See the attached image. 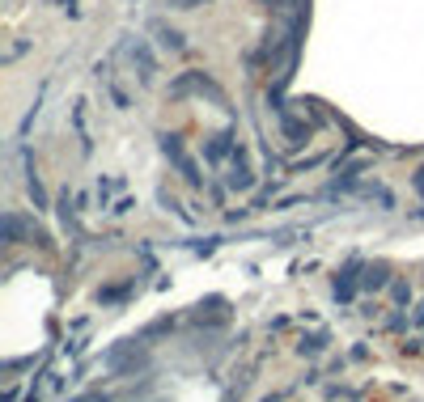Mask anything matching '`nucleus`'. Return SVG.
Listing matches in <instances>:
<instances>
[{"label":"nucleus","instance_id":"nucleus-7","mask_svg":"<svg viewBox=\"0 0 424 402\" xmlns=\"http://www.w3.org/2000/svg\"><path fill=\"white\" fill-rule=\"evenodd\" d=\"M30 195H34V208H47V195H43V187H38L34 174H30Z\"/></svg>","mask_w":424,"mask_h":402},{"label":"nucleus","instance_id":"nucleus-1","mask_svg":"<svg viewBox=\"0 0 424 402\" xmlns=\"http://www.w3.org/2000/svg\"><path fill=\"white\" fill-rule=\"evenodd\" d=\"M357 271H361V263H348V267L335 275V296H339V300H353V292H357Z\"/></svg>","mask_w":424,"mask_h":402},{"label":"nucleus","instance_id":"nucleus-5","mask_svg":"<svg viewBox=\"0 0 424 402\" xmlns=\"http://www.w3.org/2000/svg\"><path fill=\"white\" fill-rule=\"evenodd\" d=\"M322 347H327V339H322V335H310V339L297 343V351H302V356H318Z\"/></svg>","mask_w":424,"mask_h":402},{"label":"nucleus","instance_id":"nucleus-4","mask_svg":"<svg viewBox=\"0 0 424 402\" xmlns=\"http://www.w3.org/2000/svg\"><path fill=\"white\" fill-rule=\"evenodd\" d=\"M225 153H230V136H216V140L204 144V157L208 161H225Z\"/></svg>","mask_w":424,"mask_h":402},{"label":"nucleus","instance_id":"nucleus-6","mask_svg":"<svg viewBox=\"0 0 424 402\" xmlns=\"http://www.w3.org/2000/svg\"><path fill=\"white\" fill-rule=\"evenodd\" d=\"M390 296L399 300V305H408V300H412V288H408L403 280H399V284H390Z\"/></svg>","mask_w":424,"mask_h":402},{"label":"nucleus","instance_id":"nucleus-2","mask_svg":"<svg viewBox=\"0 0 424 402\" xmlns=\"http://www.w3.org/2000/svg\"><path fill=\"white\" fill-rule=\"evenodd\" d=\"M386 280H390V271H386L382 263H373V267H365V275H361V284H365L369 292H378V288H386Z\"/></svg>","mask_w":424,"mask_h":402},{"label":"nucleus","instance_id":"nucleus-8","mask_svg":"<svg viewBox=\"0 0 424 402\" xmlns=\"http://www.w3.org/2000/svg\"><path fill=\"white\" fill-rule=\"evenodd\" d=\"M412 322H416V326H424V300H420V305H416V314H412Z\"/></svg>","mask_w":424,"mask_h":402},{"label":"nucleus","instance_id":"nucleus-3","mask_svg":"<svg viewBox=\"0 0 424 402\" xmlns=\"http://www.w3.org/2000/svg\"><path fill=\"white\" fill-rule=\"evenodd\" d=\"M251 182H255V178H251V169L242 165V153H238V161H234V169H230V187H234V191H246Z\"/></svg>","mask_w":424,"mask_h":402}]
</instances>
